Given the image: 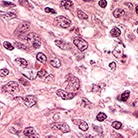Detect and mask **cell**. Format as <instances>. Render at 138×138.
Masks as SVG:
<instances>
[{
    "label": "cell",
    "mask_w": 138,
    "mask_h": 138,
    "mask_svg": "<svg viewBox=\"0 0 138 138\" xmlns=\"http://www.w3.org/2000/svg\"><path fill=\"white\" fill-rule=\"evenodd\" d=\"M112 126L113 128H114L115 129H119L122 127V124L120 122H118V121H115V122H112Z\"/></svg>",
    "instance_id": "obj_27"
},
{
    "label": "cell",
    "mask_w": 138,
    "mask_h": 138,
    "mask_svg": "<svg viewBox=\"0 0 138 138\" xmlns=\"http://www.w3.org/2000/svg\"><path fill=\"white\" fill-rule=\"evenodd\" d=\"M2 4L5 6H7V7H14L16 6V4L14 3H12V2H5V1H3L2 2Z\"/></svg>",
    "instance_id": "obj_31"
},
{
    "label": "cell",
    "mask_w": 138,
    "mask_h": 138,
    "mask_svg": "<svg viewBox=\"0 0 138 138\" xmlns=\"http://www.w3.org/2000/svg\"><path fill=\"white\" fill-rule=\"evenodd\" d=\"M54 25L62 28H68L71 25V21L64 16H58L54 19Z\"/></svg>",
    "instance_id": "obj_2"
},
{
    "label": "cell",
    "mask_w": 138,
    "mask_h": 138,
    "mask_svg": "<svg viewBox=\"0 0 138 138\" xmlns=\"http://www.w3.org/2000/svg\"><path fill=\"white\" fill-rule=\"evenodd\" d=\"M106 118H107L106 115L104 114V113L103 112L99 113L98 115L96 116V119H97L98 121H99V122H103V121H104Z\"/></svg>",
    "instance_id": "obj_25"
},
{
    "label": "cell",
    "mask_w": 138,
    "mask_h": 138,
    "mask_svg": "<svg viewBox=\"0 0 138 138\" xmlns=\"http://www.w3.org/2000/svg\"><path fill=\"white\" fill-rule=\"evenodd\" d=\"M91 104V103L88 99H85V98H84V99H82V101H81V106H88V105H90Z\"/></svg>",
    "instance_id": "obj_32"
},
{
    "label": "cell",
    "mask_w": 138,
    "mask_h": 138,
    "mask_svg": "<svg viewBox=\"0 0 138 138\" xmlns=\"http://www.w3.org/2000/svg\"><path fill=\"white\" fill-rule=\"evenodd\" d=\"M19 83L21 84H23V86H28L30 85L29 84V81H27L25 78H19Z\"/></svg>",
    "instance_id": "obj_30"
},
{
    "label": "cell",
    "mask_w": 138,
    "mask_h": 138,
    "mask_svg": "<svg viewBox=\"0 0 138 138\" xmlns=\"http://www.w3.org/2000/svg\"><path fill=\"white\" fill-rule=\"evenodd\" d=\"M110 34H111V35L114 37V38H117V37H119V36L121 35V31H120V30H119V28L114 27V28L110 31Z\"/></svg>",
    "instance_id": "obj_18"
},
{
    "label": "cell",
    "mask_w": 138,
    "mask_h": 138,
    "mask_svg": "<svg viewBox=\"0 0 138 138\" xmlns=\"http://www.w3.org/2000/svg\"><path fill=\"white\" fill-rule=\"evenodd\" d=\"M46 138H56V137H54V136H52V135H48V136L46 137Z\"/></svg>",
    "instance_id": "obj_39"
},
{
    "label": "cell",
    "mask_w": 138,
    "mask_h": 138,
    "mask_svg": "<svg viewBox=\"0 0 138 138\" xmlns=\"http://www.w3.org/2000/svg\"><path fill=\"white\" fill-rule=\"evenodd\" d=\"M38 72L35 69H31V68H25L22 71V74L24 76L30 80H35L37 78Z\"/></svg>",
    "instance_id": "obj_8"
},
{
    "label": "cell",
    "mask_w": 138,
    "mask_h": 138,
    "mask_svg": "<svg viewBox=\"0 0 138 138\" xmlns=\"http://www.w3.org/2000/svg\"><path fill=\"white\" fill-rule=\"evenodd\" d=\"M15 61H16L19 66H27V61H26L25 59H24V58H17L15 59Z\"/></svg>",
    "instance_id": "obj_21"
},
{
    "label": "cell",
    "mask_w": 138,
    "mask_h": 138,
    "mask_svg": "<svg viewBox=\"0 0 138 138\" xmlns=\"http://www.w3.org/2000/svg\"><path fill=\"white\" fill-rule=\"evenodd\" d=\"M136 13L138 14V6H136Z\"/></svg>",
    "instance_id": "obj_40"
},
{
    "label": "cell",
    "mask_w": 138,
    "mask_h": 138,
    "mask_svg": "<svg viewBox=\"0 0 138 138\" xmlns=\"http://www.w3.org/2000/svg\"><path fill=\"white\" fill-rule=\"evenodd\" d=\"M36 58H37V60H38V61H40V63H45V62L47 61V57H46L42 53H38Z\"/></svg>",
    "instance_id": "obj_19"
},
{
    "label": "cell",
    "mask_w": 138,
    "mask_h": 138,
    "mask_svg": "<svg viewBox=\"0 0 138 138\" xmlns=\"http://www.w3.org/2000/svg\"><path fill=\"white\" fill-rule=\"evenodd\" d=\"M55 44L57 45L58 48H60L62 50H67L71 48V45H70L69 42H66V41L62 40H55Z\"/></svg>",
    "instance_id": "obj_12"
},
{
    "label": "cell",
    "mask_w": 138,
    "mask_h": 138,
    "mask_svg": "<svg viewBox=\"0 0 138 138\" xmlns=\"http://www.w3.org/2000/svg\"><path fill=\"white\" fill-rule=\"evenodd\" d=\"M8 74H9V71L7 69L3 68V69L0 70V76L1 77H5Z\"/></svg>",
    "instance_id": "obj_29"
},
{
    "label": "cell",
    "mask_w": 138,
    "mask_h": 138,
    "mask_svg": "<svg viewBox=\"0 0 138 138\" xmlns=\"http://www.w3.org/2000/svg\"><path fill=\"white\" fill-rule=\"evenodd\" d=\"M2 91L5 93H16L19 91V85L16 81H10L2 87Z\"/></svg>",
    "instance_id": "obj_3"
},
{
    "label": "cell",
    "mask_w": 138,
    "mask_h": 138,
    "mask_svg": "<svg viewBox=\"0 0 138 138\" xmlns=\"http://www.w3.org/2000/svg\"><path fill=\"white\" fill-rule=\"evenodd\" d=\"M106 4H107V2H106V1H105V0H101V1L99 2V5L101 7H102V8H105Z\"/></svg>",
    "instance_id": "obj_34"
},
{
    "label": "cell",
    "mask_w": 138,
    "mask_h": 138,
    "mask_svg": "<svg viewBox=\"0 0 138 138\" xmlns=\"http://www.w3.org/2000/svg\"><path fill=\"white\" fill-rule=\"evenodd\" d=\"M52 129H59L61 132L63 133H67L70 132V127L67 124H66L65 122H55L53 123L50 125Z\"/></svg>",
    "instance_id": "obj_6"
},
{
    "label": "cell",
    "mask_w": 138,
    "mask_h": 138,
    "mask_svg": "<svg viewBox=\"0 0 138 138\" xmlns=\"http://www.w3.org/2000/svg\"><path fill=\"white\" fill-rule=\"evenodd\" d=\"M56 94L64 100L72 99L74 97V93H70V92H67V91L62 90V89H58V90L56 91Z\"/></svg>",
    "instance_id": "obj_11"
},
{
    "label": "cell",
    "mask_w": 138,
    "mask_h": 138,
    "mask_svg": "<svg viewBox=\"0 0 138 138\" xmlns=\"http://www.w3.org/2000/svg\"><path fill=\"white\" fill-rule=\"evenodd\" d=\"M61 5L62 6V8L68 10L71 6H73V2L71 1H62L61 2Z\"/></svg>",
    "instance_id": "obj_17"
},
{
    "label": "cell",
    "mask_w": 138,
    "mask_h": 138,
    "mask_svg": "<svg viewBox=\"0 0 138 138\" xmlns=\"http://www.w3.org/2000/svg\"><path fill=\"white\" fill-rule=\"evenodd\" d=\"M14 45L16 46L17 48H19V49H22V50H27V48H26L25 46L24 45H23V44H20L19 42H14Z\"/></svg>",
    "instance_id": "obj_33"
},
{
    "label": "cell",
    "mask_w": 138,
    "mask_h": 138,
    "mask_svg": "<svg viewBox=\"0 0 138 138\" xmlns=\"http://www.w3.org/2000/svg\"><path fill=\"white\" fill-rule=\"evenodd\" d=\"M30 29V24L28 22H23L17 27L16 30L14 31V34L15 35H20L25 32L29 31Z\"/></svg>",
    "instance_id": "obj_5"
},
{
    "label": "cell",
    "mask_w": 138,
    "mask_h": 138,
    "mask_svg": "<svg viewBox=\"0 0 138 138\" xmlns=\"http://www.w3.org/2000/svg\"><path fill=\"white\" fill-rule=\"evenodd\" d=\"M3 46L6 48V50H14V46H13L10 42H7V41H5V42H4Z\"/></svg>",
    "instance_id": "obj_28"
},
{
    "label": "cell",
    "mask_w": 138,
    "mask_h": 138,
    "mask_svg": "<svg viewBox=\"0 0 138 138\" xmlns=\"http://www.w3.org/2000/svg\"><path fill=\"white\" fill-rule=\"evenodd\" d=\"M77 14L78 17L81 19H88V16L85 12H84L82 10H77Z\"/></svg>",
    "instance_id": "obj_23"
},
{
    "label": "cell",
    "mask_w": 138,
    "mask_h": 138,
    "mask_svg": "<svg viewBox=\"0 0 138 138\" xmlns=\"http://www.w3.org/2000/svg\"><path fill=\"white\" fill-rule=\"evenodd\" d=\"M24 134L30 138H40V136L37 133L35 128H33L32 127H26L24 130Z\"/></svg>",
    "instance_id": "obj_10"
},
{
    "label": "cell",
    "mask_w": 138,
    "mask_h": 138,
    "mask_svg": "<svg viewBox=\"0 0 138 138\" xmlns=\"http://www.w3.org/2000/svg\"><path fill=\"white\" fill-rule=\"evenodd\" d=\"M74 45H76L77 48L81 50V51H84L85 50H86L88 48V42L84 40V39L81 38H76L74 40Z\"/></svg>",
    "instance_id": "obj_7"
},
{
    "label": "cell",
    "mask_w": 138,
    "mask_h": 138,
    "mask_svg": "<svg viewBox=\"0 0 138 138\" xmlns=\"http://www.w3.org/2000/svg\"></svg>",
    "instance_id": "obj_41"
},
{
    "label": "cell",
    "mask_w": 138,
    "mask_h": 138,
    "mask_svg": "<svg viewBox=\"0 0 138 138\" xmlns=\"http://www.w3.org/2000/svg\"><path fill=\"white\" fill-rule=\"evenodd\" d=\"M2 17L3 19H6V20H10V19H14V18L16 17V14H15L14 13L9 12H6L3 14L2 15Z\"/></svg>",
    "instance_id": "obj_14"
},
{
    "label": "cell",
    "mask_w": 138,
    "mask_h": 138,
    "mask_svg": "<svg viewBox=\"0 0 138 138\" xmlns=\"http://www.w3.org/2000/svg\"><path fill=\"white\" fill-rule=\"evenodd\" d=\"M125 14V11L122 9H116L113 12V15L116 18H120L124 16Z\"/></svg>",
    "instance_id": "obj_15"
},
{
    "label": "cell",
    "mask_w": 138,
    "mask_h": 138,
    "mask_svg": "<svg viewBox=\"0 0 138 138\" xmlns=\"http://www.w3.org/2000/svg\"><path fill=\"white\" fill-rule=\"evenodd\" d=\"M78 126H79V128L80 129H81L82 131L84 132H86L89 129V125L87 124L86 122L84 121V120H79V124H78Z\"/></svg>",
    "instance_id": "obj_16"
},
{
    "label": "cell",
    "mask_w": 138,
    "mask_h": 138,
    "mask_svg": "<svg viewBox=\"0 0 138 138\" xmlns=\"http://www.w3.org/2000/svg\"><path fill=\"white\" fill-rule=\"evenodd\" d=\"M48 76V73H47V71L44 70V69H41L40 71H39L38 72V74H37V76H38L39 78H42L45 77V76Z\"/></svg>",
    "instance_id": "obj_26"
},
{
    "label": "cell",
    "mask_w": 138,
    "mask_h": 138,
    "mask_svg": "<svg viewBox=\"0 0 138 138\" xmlns=\"http://www.w3.org/2000/svg\"><path fill=\"white\" fill-rule=\"evenodd\" d=\"M80 88V81L76 77H72L69 79L68 84L66 86V90L70 92H74L79 89Z\"/></svg>",
    "instance_id": "obj_4"
},
{
    "label": "cell",
    "mask_w": 138,
    "mask_h": 138,
    "mask_svg": "<svg viewBox=\"0 0 138 138\" xmlns=\"http://www.w3.org/2000/svg\"><path fill=\"white\" fill-rule=\"evenodd\" d=\"M27 40L30 45L35 48H39L41 45V38L40 37L34 32H31L27 36Z\"/></svg>",
    "instance_id": "obj_1"
},
{
    "label": "cell",
    "mask_w": 138,
    "mask_h": 138,
    "mask_svg": "<svg viewBox=\"0 0 138 138\" xmlns=\"http://www.w3.org/2000/svg\"><path fill=\"white\" fill-rule=\"evenodd\" d=\"M45 11L47 13H51V14H56V12L54 10H53L51 8H49V7H46L45 9Z\"/></svg>",
    "instance_id": "obj_35"
},
{
    "label": "cell",
    "mask_w": 138,
    "mask_h": 138,
    "mask_svg": "<svg viewBox=\"0 0 138 138\" xmlns=\"http://www.w3.org/2000/svg\"><path fill=\"white\" fill-rule=\"evenodd\" d=\"M81 138H95L93 136H91V135H86V136H84V137H81Z\"/></svg>",
    "instance_id": "obj_38"
},
{
    "label": "cell",
    "mask_w": 138,
    "mask_h": 138,
    "mask_svg": "<svg viewBox=\"0 0 138 138\" xmlns=\"http://www.w3.org/2000/svg\"><path fill=\"white\" fill-rule=\"evenodd\" d=\"M19 4H21L22 6H25L27 8H28V9H32L33 8V6L28 1H26V0H22V1H19Z\"/></svg>",
    "instance_id": "obj_22"
},
{
    "label": "cell",
    "mask_w": 138,
    "mask_h": 138,
    "mask_svg": "<svg viewBox=\"0 0 138 138\" xmlns=\"http://www.w3.org/2000/svg\"><path fill=\"white\" fill-rule=\"evenodd\" d=\"M23 103L27 107H32L38 101V99L35 96L32 95H29V96H25L23 99Z\"/></svg>",
    "instance_id": "obj_9"
},
{
    "label": "cell",
    "mask_w": 138,
    "mask_h": 138,
    "mask_svg": "<svg viewBox=\"0 0 138 138\" xmlns=\"http://www.w3.org/2000/svg\"><path fill=\"white\" fill-rule=\"evenodd\" d=\"M129 94H130V92H129V91H125L123 92L122 95H121V99H120V100L122 101H126L128 99Z\"/></svg>",
    "instance_id": "obj_24"
},
{
    "label": "cell",
    "mask_w": 138,
    "mask_h": 138,
    "mask_svg": "<svg viewBox=\"0 0 138 138\" xmlns=\"http://www.w3.org/2000/svg\"><path fill=\"white\" fill-rule=\"evenodd\" d=\"M50 63L51 65L52 66H53L54 68H58L61 66V62L59 61V59L58 58H53V59H52L50 60Z\"/></svg>",
    "instance_id": "obj_20"
},
{
    "label": "cell",
    "mask_w": 138,
    "mask_h": 138,
    "mask_svg": "<svg viewBox=\"0 0 138 138\" xmlns=\"http://www.w3.org/2000/svg\"><path fill=\"white\" fill-rule=\"evenodd\" d=\"M114 136H115V138H125L123 136H122V135H119V134H118V133H115Z\"/></svg>",
    "instance_id": "obj_37"
},
{
    "label": "cell",
    "mask_w": 138,
    "mask_h": 138,
    "mask_svg": "<svg viewBox=\"0 0 138 138\" xmlns=\"http://www.w3.org/2000/svg\"><path fill=\"white\" fill-rule=\"evenodd\" d=\"M112 53L116 58H121L124 55V48L121 45V44H118L113 50Z\"/></svg>",
    "instance_id": "obj_13"
},
{
    "label": "cell",
    "mask_w": 138,
    "mask_h": 138,
    "mask_svg": "<svg viewBox=\"0 0 138 138\" xmlns=\"http://www.w3.org/2000/svg\"><path fill=\"white\" fill-rule=\"evenodd\" d=\"M116 67H117V63H116V62H112V63L109 64V68H110L112 71H114V70H115Z\"/></svg>",
    "instance_id": "obj_36"
}]
</instances>
